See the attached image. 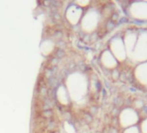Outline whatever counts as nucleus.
Instances as JSON below:
<instances>
[]
</instances>
